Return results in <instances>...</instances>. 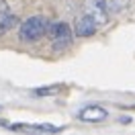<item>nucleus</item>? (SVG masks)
I'll return each mask as SVG.
<instances>
[{
  "instance_id": "20e7f679",
  "label": "nucleus",
  "mask_w": 135,
  "mask_h": 135,
  "mask_svg": "<svg viewBox=\"0 0 135 135\" xmlns=\"http://www.w3.org/2000/svg\"><path fill=\"white\" fill-rule=\"evenodd\" d=\"M78 119L84 123H102L109 119V110L100 104H86L84 109L78 113Z\"/></svg>"
},
{
  "instance_id": "423d86ee",
  "label": "nucleus",
  "mask_w": 135,
  "mask_h": 135,
  "mask_svg": "<svg viewBox=\"0 0 135 135\" xmlns=\"http://www.w3.org/2000/svg\"><path fill=\"white\" fill-rule=\"evenodd\" d=\"M96 29H98V23H96V18L90 17L88 12H86L84 17H80L76 21V37H92L96 33Z\"/></svg>"
},
{
  "instance_id": "39448f33",
  "label": "nucleus",
  "mask_w": 135,
  "mask_h": 135,
  "mask_svg": "<svg viewBox=\"0 0 135 135\" xmlns=\"http://www.w3.org/2000/svg\"><path fill=\"white\" fill-rule=\"evenodd\" d=\"M4 127L10 129V131H41V133H59V131H64V127L49 125V123H37V125H31V123H4Z\"/></svg>"
},
{
  "instance_id": "9d476101",
  "label": "nucleus",
  "mask_w": 135,
  "mask_h": 135,
  "mask_svg": "<svg viewBox=\"0 0 135 135\" xmlns=\"http://www.w3.org/2000/svg\"><path fill=\"white\" fill-rule=\"evenodd\" d=\"M0 110H2V107H0Z\"/></svg>"
},
{
  "instance_id": "7ed1b4c3",
  "label": "nucleus",
  "mask_w": 135,
  "mask_h": 135,
  "mask_svg": "<svg viewBox=\"0 0 135 135\" xmlns=\"http://www.w3.org/2000/svg\"><path fill=\"white\" fill-rule=\"evenodd\" d=\"M84 10L96 18L98 25H104L109 21V0H86Z\"/></svg>"
},
{
  "instance_id": "f03ea898",
  "label": "nucleus",
  "mask_w": 135,
  "mask_h": 135,
  "mask_svg": "<svg viewBox=\"0 0 135 135\" xmlns=\"http://www.w3.org/2000/svg\"><path fill=\"white\" fill-rule=\"evenodd\" d=\"M47 35H49L51 45H53L55 51L66 49L68 45H70V41H72V29H70L68 23H51Z\"/></svg>"
},
{
  "instance_id": "6e6552de",
  "label": "nucleus",
  "mask_w": 135,
  "mask_h": 135,
  "mask_svg": "<svg viewBox=\"0 0 135 135\" xmlns=\"http://www.w3.org/2000/svg\"><path fill=\"white\" fill-rule=\"evenodd\" d=\"M61 88H64L61 84H51L49 88H37V90H33V94L35 96H53V94H57Z\"/></svg>"
},
{
  "instance_id": "f257e3e1",
  "label": "nucleus",
  "mask_w": 135,
  "mask_h": 135,
  "mask_svg": "<svg viewBox=\"0 0 135 135\" xmlns=\"http://www.w3.org/2000/svg\"><path fill=\"white\" fill-rule=\"evenodd\" d=\"M49 21L41 15H35V17H29L25 18L21 27H18V39L25 43H33V41H39L43 35H47L49 31Z\"/></svg>"
},
{
  "instance_id": "0eeeda50",
  "label": "nucleus",
  "mask_w": 135,
  "mask_h": 135,
  "mask_svg": "<svg viewBox=\"0 0 135 135\" xmlns=\"http://www.w3.org/2000/svg\"><path fill=\"white\" fill-rule=\"evenodd\" d=\"M15 25H17V17H15V15H10V12H0V37L6 35Z\"/></svg>"
},
{
  "instance_id": "1a4fd4ad",
  "label": "nucleus",
  "mask_w": 135,
  "mask_h": 135,
  "mask_svg": "<svg viewBox=\"0 0 135 135\" xmlns=\"http://www.w3.org/2000/svg\"><path fill=\"white\" fill-rule=\"evenodd\" d=\"M127 4H129V0H109V12L117 15L123 8H127Z\"/></svg>"
}]
</instances>
